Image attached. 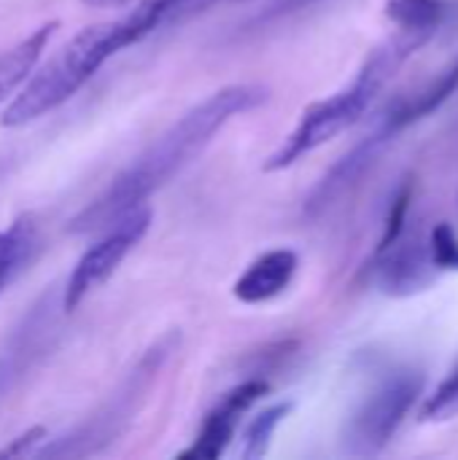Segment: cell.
I'll return each instance as SVG.
<instances>
[{
	"instance_id": "1",
	"label": "cell",
	"mask_w": 458,
	"mask_h": 460,
	"mask_svg": "<svg viewBox=\"0 0 458 460\" xmlns=\"http://www.w3.org/2000/svg\"><path fill=\"white\" fill-rule=\"evenodd\" d=\"M267 97L270 92L262 84H229L216 89L162 132L127 170H121L113 183L70 221L67 229L73 234L105 232L119 218L146 208L148 199L189 167L235 116L265 105Z\"/></svg>"
},
{
	"instance_id": "2",
	"label": "cell",
	"mask_w": 458,
	"mask_h": 460,
	"mask_svg": "<svg viewBox=\"0 0 458 460\" xmlns=\"http://www.w3.org/2000/svg\"><path fill=\"white\" fill-rule=\"evenodd\" d=\"M154 30H159V13L148 0H140L135 8L113 22L81 30L27 78L19 94L5 105L0 124L24 127L59 108L73 94H78V89H84L111 57L140 43Z\"/></svg>"
},
{
	"instance_id": "3",
	"label": "cell",
	"mask_w": 458,
	"mask_h": 460,
	"mask_svg": "<svg viewBox=\"0 0 458 460\" xmlns=\"http://www.w3.org/2000/svg\"><path fill=\"white\" fill-rule=\"evenodd\" d=\"M429 40H432V35L413 32V30H397L391 38H386L381 46H375L367 54V59L362 62L359 73L354 75V81L348 86H343L340 92H335V94H329L324 100L310 102L302 111L297 127L267 156V162H265L262 170L265 172L289 170L292 164H297L308 154L319 151L329 140H335L343 132H348L356 121H362V116L367 113V108L389 86V81L397 75V70L421 46H427Z\"/></svg>"
},
{
	"instance_id": "4",
	"label": "cell",
	"mask_w": 458,
	"mask_h": 460,
	"mask_svg": "<svg viewBox=\"0 0 458 460\" xmlns=\"http://www.w3.org/2000/svg\"><path fill=\"white\" fill-rule=\"evenodd\" d=\"M178 340H181L178 332H167L165 337H159L135 361V367L124 375V380L113 388V394L97 407V412H92L73 431H67L57 439H46L35 456L38 458H86V456H97L108 445H113L127 431V426L135 420L143 402L148 399L165 364L175 353Z\"/></svg>"
},
{
	"instance_id": "5",
	"label": "cell",
	"mask_w": 458,
	"mask_h": 460,
	"mask_svg": "<svg viewBox=\"0 0 458 460\" xmlns=\"http://www.w3.org/2000/svg\"><path fill=\"white\" fill-rule=\"evenodd\" d=\"M421 388L424 377L418 372L402 369L386 375L346 420L340 434L343 453L354 458L378 456L410 415L413 404L421 396Z\"/></svg>"
},
{
	"instance_id": "6",
	"label": "cell",
	"mask_w": 458,
	"mask_h": 460,
	"mask_svg": "<svg viewBox=\"0 0 458 460\" xmlns=\"http://www.w3.org/2000/svg\"><path fill=\"white\" fill-rule=\"evenodd\" d=\"M62 315H67L62 288L49 286L8 332L0 345V402L16 394L49 358L59 337Z\"/></svg>"
},
{
	"instance_id": "7",
	"label": "cell",
	"mask_w": 458,
	"mask_h": 460,
	"mask_svg": "<svg viewBox=\"0 0 458 460\" xmlns=\"http://www.w3.org/2000/svg\"><path fill=\"white\" fill-rule=\"evenodd\" d=\"M151 221H154V213H151L148 205L140 208V210H132L130 216L119 218L113 226H108L105 234L94 245H89L84 251V256L76 261L73 272L67 275V280L62 286V299H65V310L67 313L78 310L81 302L92 291H97L121 267V261L148 234Z\"/></svg>"
},
{
	"instance_id": "8",
	"label": "cell",
	"mask_w": 458,
	"mask_h": 460,
	"mask_svg": "<svg viewBox=\"0 0 458 460\" xmlns=\"http://www.w3.org/2000/svg\"><path fill=\"white\" fill-rule=\"evenodd\" d=\"M270 391V385L265 380H246L240 385H235L229 394H224V399L208 412V418L202 420V429L197 434V439L192 442L189 450L181 453V458L192 460H216L221 458L229 447V442L235 439L238 423L240 418Z\"/></svg>"
},
{
	"instance_id": "9",
	"label": "cell",
	"mask_w": 458,
	"mask_h": 460,
	"mask_svg": "<svg viewBox=\"0 0 458 460\" xmlns=\"http://www.w3.org/2000/svg\"><path fill=\"white\" fill-rule=\"evenodd\" d=\"M375 259H378V286L389 296H413L418 291H427L437 272L429 237L427 240L421 234L408 237V229L391 248H386Z\"/></svg>"
},
{
	"instance_id": "10",
	"label": "cell",
	"mask_w": 458,
	"mask_h": 460,
	"mask_svg": "<svg viewBox=\"0 0 458 460\" xmlns=\"http://www.w3.org/2000/svg\"><path fill=\"white\" fill-rule=\"evenodd\" d=\"M297 267L300 256L292 248H273L246 267L232 286V296L243 305H265L292 286Z\"/></svg>"
},
{
	"instance_id": "11",
	"label": "cell",
	"mask_w": 458,
	"mask_h": 460,
	"mask_svg": "<svg viewBox=\"0 0 458 460\" xmlns=\"http://www.w3.org/2000/svg\"><path fill=\"white\" fill-rule=\"evenodd\" d=\"M40 248L43 237L35 216H19L5 229H0V294L27 270Z\"/></svg>"
},
{
	"instance_id": "12",
	"label": "cell",
	"mask_w": 458,
	"mask_h": 460,
	"mask_svg": "<svg viewBox=\"0 0 458 460\" xmlns=\"http://www.w3.org/2000/svg\"><path fill=\"white\" fill-rule=\"evenodd\" d=\"M57 27H59L57 22H46L38 30H32L27 38H22L16 46L0 51V102L8 100L16 89H22L27 84V78L32 75L46 43L51 40Z\"/></svg>"
},
{
	"instance_id": "13",
	"label": "cell",
	"mask_w": 458,
	"mask_h": 460,
	"mask_svg": "<svg viewBox=\"0 0 458 460\" xmlns=\"http://www.w3.org/2000/svg\"><path fill=\"white\" fill-rule=\"evenodd\" d=\"M386 16L397 24V30H413L424 35H437L445 3L443 0H386Z\"/></svg>"
},
{
	"instance_id": "14",
	"label": "cell",
	"mask_w": 458,
	"mask_h": 460,
	"mask_svg": "<svg viewBox=\"0 0 458 460\" xmlns=\"http://www.w3.org/2000/svg\"><path fill=\"white\" fill-rule=\"evenodd\" d=\"M294 404L292 402H281V404H273L267 410H262L251 423H248V431H246V439H243V458L256 460L262 456H267L270 445H273V437L278 431V426L292 415Z\"/></svg>"
},
{
	"instance_id": "15",
	"label": "cell",
	"mask_w": 458,
	"mask_h": 460,
	"mask_svg": "<svg viewBox=\"0 0 458 460\" xmlns=\"http://www.w3.org/2000/svg\"><path fill=\"white\" fill-rule=\"evenodd\" d=\"M458 418V364L440 380L432 396L421 404L418 420L421 423H448Z\"/></svg>"
},
{
	"instance_id": "16",
	"label": "cell",
	"mask_w": 458,
	"mask_h": 460,
	"mask_svg": "<svg viewBox=\"0 0 458 460\" xmlns=\"http://www.w3.org/2000/svg\"><path fill=\"white\" fill-rule=\"evenodd\" d=\"M410 202H413V186L410 181H405L397 194L391 197V205H389V213H386V221H383V234L378 240V248H375V256L383 253L386 248H391L408 229V213H410Z\"/></svg>"
},
{
	"instance_id": "17",
	"label": "cell",
	"mask_w": 458,
	"mask_h": 460,
	"mask_svg": "<svg viewBox=\"0 0 458 460\" xmlns=\"http://www.w3.org/2000/svg\"><path fill=\"white\" fill-rule=\"evenodd\" d=\"M429 245H432V259H435L437 270H456L458 272V240L451 224H437L429 232Z\"/></svg>"
},
{
	"instance_id": "18",
	"label": "cell",
	"mask_w": 458,
	"mask_h": 460,
	"mask_svg": "<svg viewBox=\"0 0 458 460\" xmlns=\"http://www.w3.org/2000/svg\"><path fill=\"white\" fill-rule=\"evenodd\" d=\"M46 442V429L43 426H35V429H27L22 437H16L8 447L0 450V458H19V456H35L40 450V445Z\"/></svg>"
},
{
	"instance_id": "19",
	"label": "cell",
	"mask_w": 458,
	"mask_h": 460,
	"mask_svg": "<svg viewBox=\"0 0 458 460\" xmlns=\"http://www.w3.org/2000/svg\"><path fill=\"white\" fill-rule=\"evenodd\" d=\"M319 0H270V5L256 16V22H270V19H281V16H289L294 11H302L308 5H313Z\"/></svg>"
},
{
	"instance_id": "20",
	"label": "cell",
	"mask_w": 458,
	"mask_h": 460,
	"mask_svg": "<svg viewBox=\"0 0 458 460\" xmlns=\"http://www.w3.org/2000/svg\"><path fill=\"white\" fill-rule=\"evenodd\" d=\"M213 3H248V0H181L178 11H175V24L186 22L189 16H194V13H200L205 8H211Z\"/></svg>"
},
{
	"instance_id": "21",
	"label": "cell",
	"mask_w": 458,
	"mask_h": 460,
	"mask_svg": "<svg viewBox=\"0 0 458 460\" xmlns=\"http://www.w3.org/2000/svg\"><path fill=\"white\" fill-rule=\"evenodd\" d=\"M84 5H89V8H121V5H127L130 0H81Z\"/></svg>"
},
{
	"instance_id": "22",
	"label": "cell",
	"mask_w": 458,
	"mask_h": 460,
	"mask_svg": "<svg viewBox=\"0 0 458 460\" xmlns=\"http://www.w3.org/2000/svg\"><path fill=\"white\" fill-rule=\"evenodd\" d=\"M5 167H8V162H5V159H0V175L5 172Z\"/></svg>"
}]
</instances>
